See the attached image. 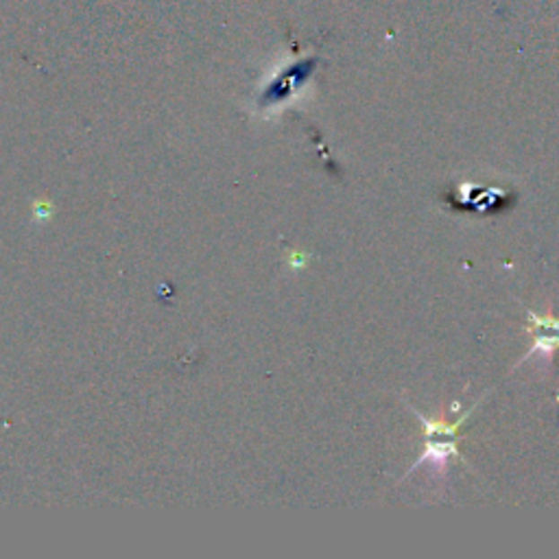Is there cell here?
Wrapping results in <instances>:
<instances>
[{"label":"cell","mask_w":559,"mask_h":559,"mask_svg":"<svg viewBox=\"0 0 559 559\" xmlns=\"http://www.w3.org/2000/svg\"><path fill=\"white\" fill-rule=\"evenodd\" d=\"M476 406L478 405L472 406V409H467L461 417H457V420H452V422H446L444 415L432 420V417L422 415L420 411L411 406V411L415 413V417L420 420L422 428H424L426 448L420 455V459L411 466L409 475H413V472H415L420 466H424V463H431L435 476H446L448 463H450L452 459H459V448L457 446H459V441H461V428L467 420H470L472 411H475Z\"/></svg>","instance_id":"1"},{"label":"cell","mask_w":559,"mask_h":559,"mask_svg":"<svg viewBox=\"0 0 559 559\" xmlns=\"http://www.w3.org/2000/svg\"><path fill=\"white\" fill-rule=\"evenodd\" d=\"M525 330L528 335H533V345L522 356V361L531 359V356H540L546 365H553V356L559 350V317L537 315L528 310Z\"/></svg>","instance_id":"2"}]
</instances>
